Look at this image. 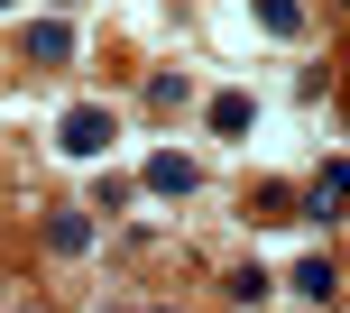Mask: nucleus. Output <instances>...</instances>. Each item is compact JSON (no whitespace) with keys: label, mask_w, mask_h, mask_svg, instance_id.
<instances>
[{"label":"nucleus","mask_w":350,"mask_h":313,"mask_svg":"<svg viewBox=\"0 0 350 313\" xmlns=\"http://www.w3.org/2000/svg\"><path fill=\"white\" fill-rule=\"evenodd\" d=\"M92 139H111V120H92V111H74V120H65V148H92Z\"/></svg>","instance_id":"f257e3e1"}]
</instances>
